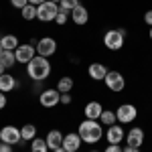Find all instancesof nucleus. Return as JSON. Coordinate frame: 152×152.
<instances>
[{"instance_id": "f704fd0d", "label": "nucleus", "mask_w": 152, "mask_h": 152, "mask_svg": "<svg viewBox=\"0 0 152 152\" xmlns=\"http://www.w3.org/2000/svg\"><path fill=\"white\" fill-rule=\"evenodd\" d=\"M122 150H124V152H140V148H134V146H128V144H126Z\"/></svg>"}, {"instance_id": "bb28decb", "label": "nucleus", "mask_w": 152, "mask_h": 152, "mask_svg": "<svg viewBox=\"0 0 152 152\" xmlns=\"http://www.w3.org/2000/svg\"><path fill=\"white\" fill-rule=\"evenodd\" d=\"M69 16H71V12L61 10V8H59V14H57V18H55V23H57V24H65L67 20H69Z\"/></svg>"}, {"instance_id": "37998d69", "label": "nucleus", "mask_w": 152, "mask_h": 152, "mask_svg": "<svg viewBox=\"0 0 152 152\" xmlns=\"http://www.w3.org/2000/svg\"><path fill=\"white\" fill-rule=\"evenodd\" d=\"M77 152H79V150H77Z\"/></svg>"}, {"instance_id": "79ce46f5", "label": "nucleus", "mask_w": 152, "mask_h": 152, "mask_svg": "<svg viewBox=\"0 0 152 152\" xmlns=\"http://www.w3.org/2000/svg\"><path fill=\"white\" fill-rule=\"evenodd\" d=\"M89 152H99V150H89Z\"/></svg>"}, {"instance_id": "423d86ee", "label": "nucleus", "mask_w": 152, "mask_h": 152, "mask_svg": "<svg viewBox=\"0 0 152 152\" xmlns=\"http://www.w3.org/2000/svg\"><path fill=\"white\" fill-rule=\"evenodd\" d=\"M104 81H105V85H107V89H110V91H116V94H120V91L126 87V79H124V75H122L120 71H107Z\"/></svg>"}, {"instance_id": "ea45409f", "label": "nucleus", "mask_w": 152, "mask_h": 152, "mask_svg": "<svg viewBox=\"0 0 152 152\" xmlns=\"http://www.w3.org/2000/svg\"><path fill=\"white\" fill-rule=\"evenodd\" d=\"M2 53H4V49H2V45H0V55H2Z\"/></svg>"}, {"instance_id": "ddd939ff", "label": "nucleus", "mask_w": 152, "mask_h": 152, "mask_svg": "<svg viewBox=\"0 0 152 152\" xmlns=\"http://www.w3.org/2000/svg\"><path fill=\"white\" fill-rule=\"evenodd\" d=\"M126 144H128V146H134V148H140L142 144H144V130L134 126V128L126 134Z\"/></svg>"}, {"instance_id": "4be33fe9", "label": "nucleus", "mask_w": 152, "mask_h": 152, "mask_svg": "<svg viewBox=\"0 0 152 152\" xmlns=\"http://www.w3.org/2000/svg\"><path fill=\"white\" fill-rule=\"evenodd\" d=\"M57 89L61 94H71V89H73V79H71V77H61L57 81Z\"/></svg>"}, {"instance_id": "39448f33", "label": "nucleus", "mask_w": 152, "mask_h": 152, "mask_svg": "<svg viewBox=\"0 0 152 152\" xmlns=\"http://www.w3.org/2000/svg\"><path fill=\"white\" fill-rule=\"evenodd\" d=\"M136 116H138V110L132 104H122L116 110V120L120 124H132L136 120Z\"/></svg>"}, {"instance_id": "9d476101", "label": "nucleus", "mask_w": 152, "mask_h": 152, "mask_svg": "<svg viewBox=\"0 0 152 152\" xmlns=\"http://www.w3.org/2000/svg\"><path fill=\"white\" fill-rule=\"evenodd\" d=\"M14 55H16V63H24V65H28V61H33V57L37 55V49L35 45H18L16 51H14Z\"/></svg>"}, {"instance_id": "dca6fc26", "label": "nucleus", "mask_w": 152, "mask_h": 152, "mask_svg": "<svg viewBox=\"0 0 152 152\" xmlns=\"http://www.w3.org/2000/svg\"><path fill=\"white\" fill-rule=\"evenodd\" d=\"M71 20H73L75 24H79V26L87 24V20H89V12H87V8H85L83 4H79L75 10L71 12Z\"/></svg>"}, {"instance_id": "2f4dec72", "label": "nucleus", "mask_w": 152, "mask_h": 152, "mask_svg": "<svg viewBox=\"0 0 152 152\" xmlns=\"http://www.w3.org/2000/svg\"><path fill=\"white\" fill-rule=\"evenodd\" d=\"M144 23L148 24V26H152V10H148L146 14H144Z\"/></svg>"}, {"instance_id": "a878e982", "label": "nucleus", "mask_w": 152, "mask_h": 152, "mask_svg": "<svg viewBox=\"0 0 152 152\" xmlns=\"http://www.w3.org/2000/svg\"><path fill=\"white\" fill-rule=\"evenodd\" d=\"M79 4H81L79 0H61V2H59V8H61V10H67V12H73Z\"/></svg>"}, {"instance_id": "412c9836", "label": "nucleus", "mask_w": 152, "mask_h": 152, "mask_svg": "<svg viewBox=\"0 0 152 152\" xmlns=\"http://www.w3.org/2000/svg\"><path fill=\"white\" fill-rule=\"evenodd\" d=\"M31 152H49L47 140H45V138H35V140H31Z\"/></svg>"}, {"instance_id": "9b49d317", "label": "nucleus", "mask_w": 152, "mask_h": 152, "mask_svg": "<svg viewBox=\"0 0 152 152\" xmlns=\"http://www.w3.org/2000/svg\"><path fill=\"white\" fill-rule=\"evenodd\" d=\"M126 138V132H124V128L122 126H107V132H105V140H107V144H120V142Z\"/></svg>"}, {"instance_id": "473e14b6", "label": "nucleus", "mask_w": 152, "mask_h": 152, "mask_svg": "<svg viewBox=\"0 0 152 152\" xmlns=\"http://www.w3.org/2000/svg\"><path fill=\"white\" fill-rule=\"evenodd\" d=\"M33 89H35V94H41V91L45 89V87H43V81H35V87H33Z\"/></svg>"}, {"instance_id": "72a5a7b5", "label": "nucleus", "mask_w": 152, "mask_h": 152, "mask_svg": "<svg viewBox=\"0 0 152 152\" xmlns=\"http://www.w3.org/2000/svg\"><path fill=\"white\" fill-rule=\"evenodd\" d=\"M2 107H6V94L4 91H0V110Z\"/></svg>"}, {"instance_id": "7c9ffc66", "label": "nucleus", "mask_w": 152, "mask_h": 152, "mask_svg": "<svg viewBox=\"0 0 152 152\" xmlns=\"http://www.w3.org/2000/svg\"><path fill=\"white\" fill-rule=\"evenodd\" d=\"M0 152H12V146L6 142H0Z\"/></svg>"}, {"instance_id": "e433bc0d", "label": "nucleus", "mask_w": 152, "mask_h": 152, "mask_svg": "<svg viewBox=\"0 0 152 152\" xmlns=\"http://www.w3.org/2000/svg\"><path fill=\"white\" fill-rule=\"evenodd\" d=\"M4 73H6V67H4V65L0 63V75H4Z\"/></svg>"}, {"instance_id": "7ed1b4c3", "label": "nucleus", "mask_w": 152, "mask_h": 152, "mask_svg": "<svg viewBox=\"0 0 152 152\" xmlns=\"http://www.w3.org/2000/svg\"><path fill=\"white\" fill-rule=\"evenodd\" d=\"M59 14V4L57 2H43L41 6H37V18L41 20V23H51V20H55Z\"/></svg>"}, {"instance_id": "f03ea898", "label": "nucleus", "mask_w": 152, "mask_h": 152, "mask_svg": "<svg viewBox=\"0 0 152 152\" xmlns=\"http://www.w3.org/2000/svg\"><path fill=\"white\" fill-rule=\"evenodd\" d=\"M26 73L33 81H45L51 73V63H49L47 57H41V55H35L33 61H28L26 65Z\"/></svg>"}, {"instance_id": "58836bf2", "label": "nucleus", "mask_w": 152, "mask_h": 152, "mask_svg": "<svg viewBox=\"0 0 152 152\" xmlns=\"http://www.w3.org/2000/svg\"><path fill=\"white\" fill-rule=\"evenodd\" d=\"M148 37H150V39H152V26H150V31H148Z\"/></svg>"}, {"instance_id": "c9c22d12", "label": "nucleus", "mask_w": 152, "mask_h": 152, "mask_svg": "<svg viewBox=\"0 0 152 152\" xmlns=\"http://www.w3.org/2000/svg\"><path fill=\"white\" fill-rule=\"evenodd\" d=\"M43 2H47V0H28V4H33V6H41Z\"/></svg>"}, {"instance_id": "f257e3e1", "label": "nucleus", "mask_w": 152, "mask_h": 152, "mask_svg": "<svg viewBox=\"0 0 152 152\" xmlns=\"http://www.w3.org/2000/svg\"><path fill=\"white\" fill-rule=\"evenodd\" d=\"M104 124L99 122V120H83L81 124H79V128H77V134L81 136L83 142H87V144H95V142L102 140V136H104V128H102Z\"/></svg>"}, {"instance_id": "4c0bfd02", "label": "nucleus", "mask_w": 152, "mask_h": 152, "mask_svg": "<svg viewBox=\"0 0 152 152\" xmlns=\"http://www.w3.org/2000/svg\"><path fill=\"white\" fill-rule=\"evenodd\" d=\"M53 152H67V150H65L63 146H59V148H55V150H53Z\"/></svg>"}, {"instance_id": "f3484780", "label": "nucleus", "mask_w": 152, "mask_h": 152, "mask_svg": "<svg viewBox=\"0 0 152 152\" xmlns=\"http://www.w3.org/2000/svg\"><path fill=\"white\" fill-rule=\"evenodd\" d=\"M14 87H18V81H16V77H14V75H10V73L0 75V91L8 94V91H12Z\"/></svg>"}, {"instance_id": "393cba45", "label": "nucleus", "mask_w": 152, "mask_h": 152, "mask_svg": "<svg viewBox=\"0 0 152 152\" xmlns=\"http://www.w3.org/2000/svg\"><path fill=\"white\" fill-rule=\"evenodd\" d=\"M20 14H23L24 20H35V18H37V6H33V4H26L23 10H20Z\"/></svg>"}, {"instance_id": "a211bd4d", "label": "nucleus", "mask_w": 152, "mask_h": 152, "mask_svg": "<svg viewBox=\"0 0 152 152\" xmlns=\"http://www.w3.org/2000/svg\"><path fill=\"white\" fill-rule=\"evenodd\" d=\"M45 140H47L49 150H55V148H59V146H63V134H61L59 130H51Z\"/></svg>"}, {"instance_id": "aec40b11", "label": "nucleus", "mask_w": 152, "mask_h": 152, "mask_svg": "<svg viewBox=\"0 0 152 152\" xmlns=\"http://www.w3.org/2000/svg\"><path fill=\"white\" fill-rule=\"evenodd\" d=\"M20 136H23L24 142H31L37 138V126H33V124H24L23 128H20Z\"/></svg>"}, {"instance_id": "0eeeda50", "label": "nucleus", "mask_w": 152, "mask_h": 152, "mask_svg": "<svg viewBox=\"0 0 152 152\" xmlns=\"http://www.w3.org/2000/svg\"><path fill=\"white\" fill-rule=\"evenodd\" d=\"M35 49H37V55L49 59L51 55H55V51H57V41L53 37H43V39H39Z\"/></svg>"}, {"instance_id": "a19ab883", "label": "nucleus", "mask_w": 152, "mask_h": 152, "mask_svg": "<svg viewBox=\"0 0 152 152\" xmlns=\"http://www.w3.org/2000/svg\"><path fill=\"white\" fill-rule=\"evenodd\" d=\"M51 2H57V4H59V2H61V0H51Z\"/></svg>"}, {"instance_id": "b1692460", "label": "nucleus", "mask_w": 152, "mask_h": 152, "mask_svg": "<svg viewBox=\"0 0 152 152\" xmlns=\"http://www.w3.org/2000/svg\"><path fill=\"white\" fill-rule=\"evenodd\" d=\"M99 122L104 124V126H114L118 120H116V112H110V110H104L102 112V116H99Z\"/></svg>"}, {"instance_id": "2eb2a0df", "label": "nucleus", "mask_w": 152, "mask_h": 152, "mask_svg": "<svg viewBox=\"0 0 152 152\" xmlns=\"http://www.w3.org/2000/svg\"><path fill=\"white\" fill-rule=\"evenodd\" d=\"M87 73H89V77H91L94 81H104L105 75H107V69H105L104 63H91L89 69H87Z\"/></svg>"}, {"instance_id": "5701e85b", "label": "nucleus", "mask_w": 152, "mask_h": 152, "mask_svg": "<svg viewBox=\"0 0 152 152\" xmlns=\"http://www.w3.org/2000/svg\"><path fill=\"white\" fill-rule=\"evenodd\" d=\"M0 63L8 69V67H12L14 63H16V55H14V51H4L2 55H0Z\"/></svg>"}, {"instance_id": "6e6552de", "label": "nucleus", "mask_w": 152, "mask_h": 152, "mask_svg": "<svg viewBox=\"0 0 152 152\" xmlns=\"http://www.w3.org/2000/svg\"><path fill=\"white\" fill-rule=\"evenodd\" d=\"M39 104L43 107H55L57 104H61V91L59 89H43L39 94Z\"/></svg>"}, {"instance_id": "1a4fd4ad", "label": "nucleus", "mask_w": 152, "mask_h": 152, "mask_svg": "<svg viewBox=\"0 0 152 152\" xmlns=\"http://www.w3.org/2000/svg\"><path fill=\"white\" fill-rule=\"evenodd\" d=\"M23 140V136H20V128H16V126H4V128L0 130V142H6V144H18V142Z\"/></svg>"}, {"instance_id": "4468645a", "label": "nucleus", "mask_w": 152, "mask_h": 152, "mask_svg": "<svg viewBox=\"0 0 152 152\" xmlns=\"http://www.w3.org/2000/svg\"><path fill=\"white\" fill-rule=\"evenodd\" d=\"M102 112H104V105L99 102H87V105L83 107V114L87 120H99Z\"/></svg>"}, {"instance_id": "20e7f679", "label": "nucleus", "mask_w": 152, "mask_h": 152, "mask_svg": "<svg viewBox=\"0 0 152 152\" xmlns=\"http://www.w3.org/2000/svg\"><path fill=\"white\" fill-rule=\"evenodd\" d=\"M124 39L126 37L122 35L118 28H110V31H105V35H104V45L110 51H120L124 47Z\"/></svg>"}, {"instance_id": "c85d7f7f", "label": "nucleus", "mask_w": 152, "mask_h": 152, "mask_svg": "<svg viewBox=\"0 0 152 152\" xmlns=\"http://www.w3.org/2000/svg\"><path fill=\"white\" fill-rule=\"evenodd\" d=\"M104 152H124V150H122L120 144H107V148H105Z\"/></svg>"}, {"instance_id": "6ab92c4d", "label": "nucleus", "mask_w": 152, "mask_h": 152, "mask_svg": "<svg viewBox=\"0 0 152 152\" xmlns=\"http://www.w3.org/2000/svg\"><path fill=\"white\" fill-rule=\"evenodd\" d=\"M0 45H2L4 51H16V47L20 43H18V37L16 35H4V37H0Z\"/></svg>"}, {"instance_id": "c756f323", "label": "nucleus", "mask_w": 152, "mask_h": 152, "mask_svg": "<svg viewBox=\"0 0 152 152\" xmlns=\"http://www.w3.org/2000/svg\"><path fill=\"white\" fill-rule=\"evenodd\" d=\"M61 104L69 105L71 104V94H61Z\"/></svg>"}, {"instance_id": "f8f14e48", "label": "nucleus", "mask_w": 152, "mask_h": 152, "mask_svg": "<svg viewBox=\"0 0 152 152\" xmlns=\"http://www.w3.org/2000/svg\"><path fill=\"white\" fill-rule=\"evenodd\" d=\"M81 136L77 134V132H69L67 136H63V148L67 152H77L79 150V146H81Z\"/></svg>"}, {"instance_id": "cd10ccee", "label": "nucleus", "mask_w": 152, "mask_h": 152, "mask_svg": "<svg viewBox=\"0 0 152 152\" xmlns=\"http://www.w3.org/2000/svg\"><path fill=\"white\" fill-rule=\"evenodd\" d=\"M10 4L14 6V8H18V10H23L24 6L28 4V0H10Z\"/></svg>"}]
</instances>
